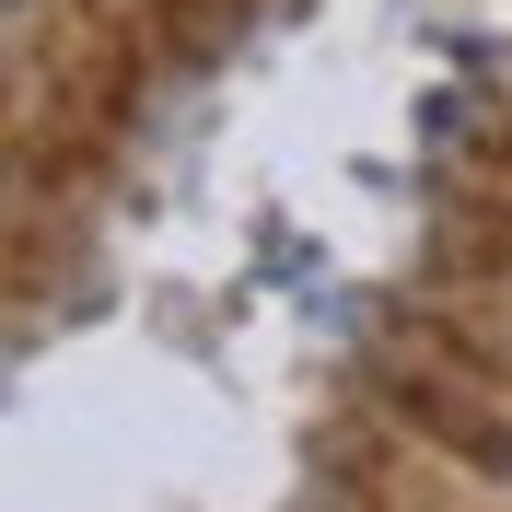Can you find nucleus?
<instances>
[{
  "label": "nucleus",
  "mask_w": 512,
  "mask_h": 512,
  "mask_svg": "<svg viewBox=\"0 0 512 512\" xmlns=\"http://www.w3.org/2000/svg\"><path fill=\"white\" fill-rule=\"evenodd\" d=\"M0 12H12V0H0Z\"/></svg>",
  "instance_id": "nucleus-1"
}]
</instances>
